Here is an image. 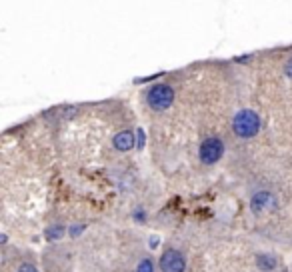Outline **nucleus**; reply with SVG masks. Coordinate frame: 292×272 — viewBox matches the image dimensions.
<instances>
[{"instance_id":"1","label":"nucleus","mask_w":292,"mask_h":272,"mask_svg":"<svg viewBox=\"0 0 292 272\" xmlns=\"http://www.w3.org/2000/svg\"><path fill=\"white\" fill-rule=\"evenodd\" d=\"M232 128L236 132V136H242V138H250L258 130H260V118L254 110H240L234 116Z\"/></svg>"},{"instance_id":"2","label":"nucleus","mask_w":292,"mask_h":272,"mask_svg":"<svg viewBox=\"0 0 292 272\" xmlns=\"http://www.w3.org/2000/svg\"><path fill=\"white\" fill-rule=\"evenodd\" d=\"M174 100V90L168 86V84H156L154 88H150L148 92V104L154 110H164L172 104Z\"/></svg>"},{"instance_id":"3","label":"nucleus","mask_w":292,"mask_h":272,"mask_svg":"<svg viewBox=\"0 0 292 272\" xmlns=\"http://www.w3.org/2000/svg\"><path fill=\"white\" fill-rule=\"evenodd\" d=\"M224 152V144L218 138H206L200 144V158L204 164H214Z\"/></svg>"},{"instance_id":"4","label":"nucleus","mask_w":292,"mask_h":272,"mask_svg":"<svg viewBox=\"0 0 292 272\" xmlns=\"http://www.w3.org/2000/svg\"><path fill=\"white\" fill-rule=\"evenodd\" d=\"M184 256L178 250H166L160 258V268L162 272H184Z\"/></svg>"},{"instance_id":"5","label":"nucleus","mask_w":292,"mask_h":272,"mask_svg":"<svg viewBox=\"0 0 292 272\" xmlns=\"http://www.w3.org/2000/svg\"><path fill=\"white\" fill-rule=\"evenodd\" d=\"M112 144H114L116 150L120 152H126V150H130L134 146V134L132 132H128V130H122L114 136V140H112Z\"/></svg>"},{"instance_id":"6","label":"nucleus","mask_w":292,"mask_h":272,"mask_svg":"<svg viewBox=\"0 0 292 272\" xmlns=\"http://www.w3.org/2000/svg\"><path fill=\"white\" fill-rule=\"evenodd\" d=\"M270 202H272V196H270L268 192H258V194L252 196L250 206H252L254 212H260L264 206H270Z\"/></svg>"},{"instance_id":"7","label":"nucleus","mask_w":292,"mask_h":272,"mask_svg":"<svg viewBox=\"0 0 292 272\" xmlns=\"http://www.w3.org/2000/svg\"><path fill=\"white\" fill-rule=\"evenodd\" d=\"M256 264H258V268H260V270L268 272V270H274V266H276V260H274L272 256H268V254H258Z\"/></svg>"},{"instance_id":"8","label":"nucleus","mask_w":292,"mask_h":272,"mask_svg":"<svg viewBox=\"0 0 292 272\" xmlns=\"http://www.w3.org/2000/svg\"><path fill=\"white\" fill-rule=\"evenodd\" d=\"M62 234H64V228H62V226H52V228L46 230V236L50 238V240H56V238H60Z\"/></svg>"},{"instance_id":"9","label":"nucleus","mask_w":292,"mask_h":272,"mask_svg":"<svg viewBox=\"0 0 292 272\" xmlns=\"http://www.w3.org/2000/svg\"><path fill=\"white\" fill-rule=\"evenodd\" d=\"M138 272H152V262L146 258V260H142L140 264H138Z\"/></svg>"},{"instance_id":"10","label":"nucleus","mask_w":292,"mask_h":272,"mask_svg":"<svg viewBox=\"0 0 292 272\" xmlns=\"http://www.w3.org/2000/svg\"><path fill=\"white\" fill-rule=\"evenodd\" d=\"M18 272H38V270L32 266V264H22V266L18 268Z\"/></svg>"},{"instance_id":"11","label":"nucleus","mask_w":292,"mask_h":272,"mask_svg":"<svg viewBox=\"0 0 292 272\" xmlns=\"http://www.w3.org/2000/svg\"><path fill=\"white\" fill-rule=\"evenodd\" d=\"M284 72H286L288 78H292V58L288 60V64H286V68H284Z\"/></svg>"},{"instance_id":"12","label":"nucleus","mask_w":292,"mask_h":272,"mask_svg":"<svg viewBox=\"0 0 292 272\" xmlns=\"http://www.w3.org/2000/svg\"><path fill=\"white\" fill-rule=\"evenodd\" d=\"M138 146L140 148L144 146V134H142V130H138Z\"/></svg>"},{"instance_id":"13","label":"nucleus","mask_w":292,"mask_h":272,"mask_svg":"<svg viewBox=\"0 0 292 272\" xmlns=\"http://www.w3.org/2000/svg\"><path fill=\"white\" fill-rule=\"evenodd\" d=\"M78 232H82V226H74L72 228V234H78Z\"/></svg>"}]
</instances>
